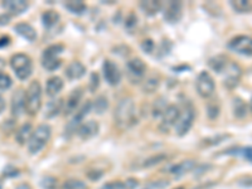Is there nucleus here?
<instances>
[{
	"label": "nucleus",
	"instance_id": "1",
	"mask_svg": "<svg viewBox=\"0 0 252 189\" xmlns=\"http://www.w3.org/2000/svg\"><path fill=\"white\" fill-rule=\"evenodd\" d=\"M115 122L120 129H130L138 122L137 106L131 97H124L115 108Z\"/></svg>",
	"mask_w": 252,
	"mask_h": 189
},
{
	"label": "nucleus",
	"instance_id": "2",
	"mask_svg": "<svg viewBox=\"0 0 252 189\" xmlns=\"http://www.w3.org/2000/svg\"><path fill=\"white\" fill-rule=\"evenodd\" d=\"M52 135V129L48 124H42L35 130H33V134L28 141V151L32 155L38 154L39 151L43 150L44 146L48 144Z\"/></svg>",
	"mask_w": 252,
	"mask_h": 189
},
{
	"label": "nucleus",
	"instance_id": "3",
	"mask_svg": "<svg viewBox=\"0 0 252 189\" xmlns=\"http://www.w3.org/2000/svg\"><path fill=\"white\" fill-rule=\"evenodd\" d=\"M42 108V86L38 81L30 82L26 91V112L35 116Z\"/></svg>",
	"mask_w": 252,
	"mask_h": 189
},
{
	"label": "nucleus",
	"instance_id": "4",
	"mask_svg": "<svg viewBox=\"0 0 252 189\" xmlns=\"http://www.w3.org/2000/svg\"><path fill=\"white\" fill-rule=\"evenodd\" d=\"M10 66L18 79L24 81L29 79L33 72V62L30 57L24 53H17L10 58Z\"/></svg>",
	"mask_w": 252,
	"mask_h": 189
},
{
	"label": "nucleus",
	"instance_id": "5",
	"mask_svg": "<svg viewBox=\"0 0 252 189\" xmlns=\"http://www.w3.org/2000/svg\"><path fill=\"white\" fill-rule=\"evenodd\" d=\"M196 117V111L195 108L191 105V104H187L184 108L180 110L179 117H178L177 122H175V134L178 136H184L189 133L193 122H195Z\"/></svg>",
	"mask_w": 252,
	"mask_h": 189
},
{
	"label": "nucleus",
	"instance_id": "6",
	"mask_svg": "<svg viewBox=\"0 0 252 189\" xmlns=\"http://www.w3.org/2000/svg\"><path fill=\"white\" fill-rule=\"evenodd\" d=\"M62 52H63V46L61 44H53L46 48L42 54V66L50 72L59 68Z\"/></svg>",
	"mask_w": 252,
	"mask_h": 189
},
{
	"label": "nucleus",
	"instance_id": "7",
	"mask_svg": "<svg viewBox=\"0 0 252 189\" xmlns=\"http://www.w3.org/2000/svg\"><path fill=\"white\" fill-rule=\"evenodd\" d=\"M196 87H197V92L199 93L200 97H203V99H209L216 91L215 80H213V77L208 72L203 71V72H200L198 75Z\"/></svg>",
	"mask_w": 252,
	"mask_h": 189
},
{
	"label": "nucleus",
	"instance_id": "8",
	"mask_svg": "<svg viewBox=\"0 0 252 189\" xmlns=\"http://www.w3.org/2000/svg\"><path fill=\"white\" fill-rule=\"evenodd\" d=\"M228 48L238 54L251 57L252 55V38L249 35H238L228 42Z\"/></svg>",
	"mask_w": 252,
	"mask_h": 189
},
{
	"label": "nucleus",
	"instance_id": "9",
	"mask_svg": "<svg viewBox=\"0 0 252 189\" xmlns=\"http://www.w3.org/2000/svg\"><path fill=\"white\" fill-rule=\"evenodd\" d=\"M180 108L175 105H169L167 110L164 111L162 116V122H160L159 129L163 133H168L173 126H175L178 117H179Z\"/></svg>",
	"mask_w": 252,
	"mask_h": 189
},
{
	"label": "nucleus",
	"instance_id": "10",
	"mask_svg": "<svg viewBox=\"0 0 252 189\" xmlns=\"http://www.w3.org/2000/svg\"><path fill=\"white\" fill-rule=\"evenodd\" d=\"M102 72H104V77L110 86H117L121 81V72H120L119 67L113 63L110 59H106L102 64Z\"/></svg>",
	"mask_w": 252,
	"mask_h": 189
},
{
	"label": "nucleus",
	"instance_id": "11",
	"mask_svg": "<svg viewBox=\"0 0 252 189\" xmlns=\"http://www.w3.org/2000/svg\"><path fill=\"white\" fill-rule=\"evenodd\" d=\"M241 76H242V70L237 63H228L227 68L224 70V86L228 88L236 87L240 83Z\"/></svg>",
	"mask_w": 252,
	"mask_h": 189
},
{
	"label": "nucleus",
	"instance_id": "12",
	"mask_svg": "<svg viewBox=\"0 0 252 189\" xmlns=\"http://www.w3.org/2000/svg\"><path fill=\"white\" fill-rule=\"evenodd\" d=\"M126 68H128L129 79L133 81V83H137V81H140L146 72V66L140 58L130 59L126 64Z\"/></svg>",
	"mask_w": 252,
	"mask_h": 189
},
{
	"label": "nucleus",
	"instance_id": "13",
	"mask_svg": "<svg viewBox=\"0 0 252 189\" xmlns=\"http://www.w3.org/2000/svg\"><path fill=\"white\" fill-rule=\"evenodd\" d=\"M23 112H26V91L18 88L12 96V115L18 117Z\"/></svg>",
	"mask_w": 252,
	"mask_h": 189
},
{
	"label": "nucleus",
	"instance_id": "14",
	"mask_svg": "<svg viewBox=\"0 0 252 189\" xmlns=\"http://www.w3.org/2000/svg\"><path fill=\"white\" fill-rule=\"evenodd\" d=\"M1 6L6 10V14L21 15L29 8V3L26 0H5L1 3Z\"/></svg>",
	"mask_w": 252,
	"mask_h": 189
},
{
	"label": "nucleus",
	"instance_id": "15",
	"mask_svg": "<svg viewBox=\"0 0 252 189\" xmlns=\"http://www.w3.org/2000/svg\"><path fill=\"white\" fill-rule=\"evenodd\" d=\"M91 108H92V102L86 101V104H84V105L77 111V112H76L72 121H71L70 124H68V126H67L68 131H71V133H77L79 128L81 126L82 122H84V119L87 116V113L90 112Z\"/></svg>",
	"mask_w": 252,
	"mask_h": 189
},
{
	"label": "nucleus",
	"instance_id": "16",
	"mask_svg": "<svg viewBox=\"0 0 252 189\" xmlns=\"http://www.w3.org/2000/svg\"><path fill=\"white\" fill-rule=\"evenodd\" d=\"M100 126L97 124V121H93V120H90V121H84L81 124V126L77 130V134L81 139L84 140H88L91 137L96 136V135L99 134Z\"/></svg>",
	"mask_w": 252,
	"mask_h": 189
},
{
	"label": "nucleus",
	"instance_id": "17",
	"mask_svg": "<svg viewBox=\"0 0 252 189\" xmlns=\"http://www.w3.org/2000/svg\"><path fill=\"white\" fill-rule=\"evenodd\" d=\"M164 18L169 23H177L182 18V3L180 1H169L164 10Z\"/></svg>",
	"mask_w": 252,
	"mask_h": 189
},
{
	"label": "nucleus",
	"instance_id": "18",
	"mask_svg": "<svg viewBox=\"0 0 252 189\" xmlns=\"http://www.w3.org/2000/svg\"><path fill=\"white\" fill-rule=\"evenodd\" d=\"M82 99V88H76L71 92V95L68 96V99L66 100V105H64V113L66 115H70L73 113L80 105V101Z\"/></svg>",
	"mask_w": 252,
	"mask_h": 189
},
{
	"label": "nucleus",
	"instance_id": "19",
	"mask_svg": "<svg viewBox=\"0 0 252 189\" xmlns=\"http://www.w3.org/2000/svg\"><path fill=\"white\" fill-rule=\"evenodd\" d=\"M14 30L18 34L23 37L24 39H27L28 42L33 43V42L37 39V32L29 23H18L15 24Z\"/></svg>",
	"mask_w": 252,
	"mask_h": 189
},
{
	"label": "nucleus",
	"instance_id": "20",
	"mask_svg": "<svg viewBox=\"0 0 252 189\" xmlns=\"http://www.w3.org/2000/svg\"><path fill=\"white\" fill-rule=\"evenodd\" d=\"M86 73V67L79 61H75L72 63L68 64V67L66 68V76L67 79L70 80H80L84 77Z\"/></svg>",
	"mask_w": 252,
	"mask_h": 189
},
{
	"label": "nucleus",
	"instance_id": "21",
	"mask_svg": "<svg viewBox=\"0 0 252 189\" xmlns=\"http://www.w3.org/2000/svg\"><path fill=\"white\" fill-rule=\"evenodd\" d=\"M63 80L58 76L55 77H51L46 84V92L50 97H56L58 93L61 92L62 88H63Z\"/></svg>",
	"mask_w": 252,
	"mask_h": 189
},
{
	"label": "nucleus",
	"instance_id": "22",
	"mask_svg": "<svg viewBox=\"0 0 252 189\" xmlns=\"http://www.w3.org/2000/svg\"><path fill=\"white\" fill-rule=\"evenodd\" d=\"M32 134H33L32 124L27 122V124H23V125L17 130V133H15V140H17V143L19 144V145H24V144H28Z\"/></svg>",
	"mask_w": 252,
	"mask_h": 189
},
{
	"label": "nucleus",
	"instance_id": "23",
	"mask_svg": "<svg viewBox=\"0 0 252 189\" xmlns=\"http://www.w3.org/2000/svg\"><path fill=\"white\" fill-rule=\"evenodd\" d=\"M195 168H196L195 160H191V159L184 160V162H182V163L174 165L173 168H171L170 173L174 175V177H182V175L192 172Z\"/></svg>",
	"mask_w": 252,
	"mask_h": 189
},
{
	"label": "nucleus",
	"instance_id": "24",
	"mask_svg": "<svg viewBox=\"0 0 252 189\" xmlns=\"http://www.w3.org/2000/svg\"><path fill=\"white\" fill-rule=\"evenodd\" d=\"M209 67L212 68L213 71L218 73H224V70L228 66V59L224 57V55H216L213 58L209 59Z\"/></svg>",
	"mask_w": 252,
	"mask_h": 189
},
{
	"label": "nucleus",
	"instance_id": "25",
	"mask_svg": "<svg viewBox=\"0 0 252 189\" xmlns=\"http://www.w3.org/2000/svg\"><path fill=\"white\" fill-rule=\"evenodd\" d=\"M140 9L146 15H155L160 12L162 9V3L155 1V0H148V1H141L140 3Z\"/></svg>",
	"mask_w": 252,
	"mask_h": 189
},
{
	"label": "nucleus",
	"instance_id": "26",
	"mask_svg": "<svg viewBox=\"0 0 252 189\" xmlns=\"http://www.w3.org/2000/svg\"><path fill=\"white\" fill-rule=\"evenodd\" d=\"M62 108H63V100L57 99V100H52V101H50L46 108V117L52 119V117L57 116L58 113L61 112Z\"/></svg>",
	"mask_w": 252,
	"mask_h": 189
},
{
	"label": "nucleus",
	"instance_id": "27",
	"mask_svg": "<svg viewBox=\"0 0 252 189\" xmlns=\"http://www.w3.org/2000/svg\"><path fill=\"white\" fill-rule=\"evenodd\" d=\"M64 8H66L67 10H70L72 14L81 15L86 12L87 6L84 1H81V0H70V1H66V3H64Z\"/></svg>",
	"mask_w": 252,
	"mask_h": 189
},
{
	"label": "nucleus",
	"instance_id": "28",
	"mask_svg": "<svg viewBox=\"0 0 252 189\" xmlns=\"http://www.w3.org/2000/svg\"><path fill=\"white\" fill-rule=\"evenodd\" d=\"M42 22L46 28H53L59 22V14L55 10H47L42 14Z\"/></svg>",
	"mask_w": 252,
	"mask_h": 189
},
{
	"label": "nucleus",
	"instance_id": "29",
	"mask_svg": "<svg viewBox=\"0 0 252 189\" xmlns=\"http://www.w3.org/2000/svg\"><path fill=\"white\" fill-rule=\"evenodd\" d=\"M158 87H159V77H157V76H151L142 83V91L145 93L155 92Z\"/></svg>",
	"mask_w": 252,
	"mask_h": 189
},
{
	"label": "nucleus",
	"instance_id": "30",
	"mask_svg": "<svg viewBox=\"0 0 252 189\" xmlns=\"http://www.w3.org/2000/svg\"><path fill=\"white\" fill-rule=\"evenodd\" d=\"M232 8L237 13H250L252 12V3L247 0H237V1H231Z\"/></svg>",
	"mask_w": 252,
	"mask_h": 189
},
{
	"label": "nucleus",
	"instance_id": "31",
	"mask_svg": "<svg viewBox=\"0 0 252 189\" xmlns=\"http://www.w3.org/2000/svg\"><path fill=\"white\" fill-rule=\"evenodd\" d=\"M233 111H235L236 117H245L247 113V105L246 102L242 101L241 99H235L233 101Z\"/></svg>",
	"mask_w": 252,
	"mask_h": 189
},
{
	"label": "nucleus",
	"instance_id": "32",
	"mask_svg": "<svg viewBox=\"0 0 252 189\" xmlns=\"http://www.w3.org/2000/svg\"><path fill=\"white\" fill-rule=\"evenodd\" d=\"M167 108H168V105H167V100L163 99V97L158 99V101H155V105H154L153 108L154 117H155V119H157V117H162L164 111L167 110Z\"/></svg>",
	"mask_w": 252,
	"mask_h": 189
},
{
	"label": "nucleus",
	"instance_id": "33",
	"mask_svg": "<svg viewBox=\"0 0 252 189\" xmlns=\"http://www.w3.org/2000/svg\"><path fill=\"white\" fill-rule=\"evenodd\" d=\"M93 108H95V111L97 113H104L109 108L108 99L105 96H99L96 99V101L93 102Z\"/></svg>",
	"mask_w": 252,
	"mask_h": 189
},
{
	"label": "nucleus",
	"instance_id": "34",
	"mask_svg": "<svg viewBox=\"0 0 252 189\" xmlns=\"http://www.w3.org/2000/svg\"><path fill=\"white\" fill-rule=\"evenodd\" d=\"M63 189H88L87 184L80 179H68L63 183Z\"/></svg>",
	"mask_w": 252,
	"mask_h": 189
},
{
	"label": "nucleus",
	"instance_id": "35",
	"mask_svg": "<svg viewBox=\"0 0 252 189\" xmlns=\"http://www.w3.org/2000/svg\"><path fill=\"white\" fill-rule=\"evenodd\" d=\"M166 159H167V155H164V154L154 155V157H151V158H149V159L145 160L144 166L145 168H150V166H154V165H157V164L162 163V162H164Z\"/></svg>",
	"mask_w": 252,
	"mask_h": 189
},
{
	"label": "nucleus",
	"instance_id": "36",
	"mask_svg": "<svg viewBox=\"0 0 252 189\" xmlns=\"http://www.w3.org/2000/svg\"><path fill=\"white\" fill-rule=\"evenodd\" d=\"M13 80L10 79V76L6 75V73L0 72V91L9 90L12 87Z\"/></svg>",
	"mask_w": 252,
	"mask_h": 189
},
{
	"label": "nucleus",
	"instance_id": "37",
	"mask_svg": "<svg viewBox=\"0 0 252 189\" xmlns=\"http://www.w3.org/2000/svg\"><path fill=\"white\" fill-rule=\"evenodd\" d=\"M41 186L44 189H57V179L53 177H46L42 179Z\"/></svg>",
	"mask_w": 252,
	"mask_h": 189
},
{
	"label": "nucleus",
	"instance_id": "38",
	"mask_svg": "<svg viewBox=\"0 0 252 189\" xmlns=\"http://www.w3.org/2000/svg\"><path fill=\"white\" fill-rule=\"evenodd\" d=\"M218 115H220V108L217 106V104H211L208 108V116L211 119H216Z\"/></svg>",
	"mask_w": 252,
	"mask_h": 189
},
{
	"label": "nucleus",
	"instance_id": "39",
	"mask_svg": "<svg viewBox=\"0 0 252 189\" xmlns=\"http://www.w3.org/2000/svg\"><path fill=\"white\" fill-rule=\"evenodd\" d=\"M97 87H99V75H97V73H92V75H91V80H90L91 92L96 91V88Z\"/></svg>",
	"mask_w": 252,
	"mask_h": 189
},
{
	"label": "nucleus",
	"instance_id": "40",
	"mask_svg": "<svg viewBox=\"0 0 252 189\" xmlns=\"http://www.w3.org/2000/svg\"><path fill=\"white\" fill-rule=\"evenodd\" d=\"M138 187V181L134 178H129L128 181L122 183V189H135Z\"/></svg>",
	"mask_w": 252,
	"mask_h": 189
},
{
	"label": "nucleus",
	"instance_id": "41",
	"mask_svg": "<svg viewBox=\"0 0 252 189\" xmlns=\"http://www.w3.org/2000/svg\"><path fill=\"white\" fill-rule=\"evenodd\" d=\"M138 24V18L135 17L134 14H130V17L128 18V21H126V24H125V27L128 28V29H133L134 27L137 26Z\"/></svg>",
	"mask_w": 252,
	"mask_h": 189
},
{
	"label": "nucleus",
	"instance_id": "42",
	"mask_svg": "<svg viewBox=\"0 0 252 189\" xmlns=\"http://www.w3.org/2000/svg\"><path fill=\"white\" fill-rule=\"evenodd\" d=\"M141 48L146 53H151V52H153V50H154L153 41H151V39H146V41H144V42H142V44H141Z\"/></svg>",
	"mask_w": 252,
	"mask_h": 189
},
{
	"label": "nucleus",
	"instance_id": "43",
	"mask_svg": "<svg viewBox=\"0 0 252 189\" xmlns=\"http://www.w3.org/2000/svg\"><path fill=\"white\" fill-rule=\"evenodd\" d=\"M241 154L244 155V158L246 160H249L250 163H252V146L250 148H245L241 150Z\"/></svg>",
	"mask_w": 252,
	"mask_h": 189
},
{
	"label": "nucleus",
	"instance_id": "44",
	"mask_svg": "<svg viewBox=\"0 0 252 189\" xmlns=\"http://www.w3.org/2000/svg\"><path fill=\"white\" fill-rule=\"evenodd\" d=\"M102 189H122L121 182H110V183L105 184Z\"/></svg>",
	"mask_w": 252,
	"mask_h": 189
},
{
	"label": "nucleus",
	"instance_id": "45",
	"mask_svg": "<svg viewBox=\"0 0 252 189\" xmlns=\"http://www.w3.org/2000/svg\"><path fill=\"white\" fill-rule=\"evenodd\" d=\"M10 22V15L9 14H1L0 15V26H6Z\"/></svg>",
	"mask_w": 252,
	"mask_h": 189
},
{
	"label": "nucleus",
	"instance_id": "46",
	"mask_svg": "<svg viewBox=\"0 0 252 189\" xmlns=\"http://www.w3.org/2000/svg\"><path fill=\"white\" fill-rule=\"evenodd\" d=\"M5 108H6L5 99H4V97L0 95V113H3L4 111H5Z\"/></svg>",
	"mask_w": 252,
	"mask_h": 189
},
{
	"label": "nucleus",
	"instance_id": "47",
	"mask_svg": "<svg viewBox=\"0 0 252 189\" xmlns=\"http://www.w3.org/2000/svg\"><path fill=\"white\" fill-rule=\"evenodd\" d=\"M9 43H10V38L9 37L0 38V47H6Z\"/></svg>",
	"mask_w": 252,
	"mask_h": 189
},
{
	"label": "nucleus",
	"instance_id": "48",
	"mask_svg": "<svg viewBox=\"0 0 252 189\" xmlns=\"http://www.w3.org/2000/svg\"><path fill=\"white\" fill-rule=\"evenodd\" d=\"M4 67H5V61L3 58H0V72L3 71Z\"/></svg>",
	"mask_w": 252,
	"mask_h": 189
},
{
	"label": "nucleus",
	"instance_id": "49",
	"mask_svg": "<svg viewBox=\"0 0 252 189\" xmlns=\"http://www.w3.org/2000/svg\"><path fill=\"white\" fill-rule=\"evenodd\" d=\"M0 189H3V181L0 179Z\"/></svg>",
	"mask_w": 252,
	"mask_h": 189
},
{
	"label": "nucleus",
	"instance_id": "50",
	"mask_svg": "<svg viewBox=\"0 0 252 189\" xmlns=\"http://www.w3.org/2000/svg\"><path fill=\"white\" fill-rule=\"evenodd\" d=\"M250 108H251V111H252V99H251V101H250Z\"/></svg>",
	"mask_w": 252,
	"mask_h": 189
}]
</instances>
